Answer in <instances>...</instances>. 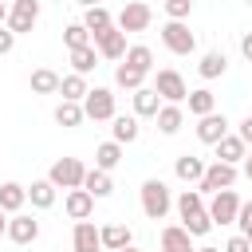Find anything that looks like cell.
<instances>
[{"label": "cell", "mask_w": 252, "mask_h": 252, "mask_svg": "<svg viewBox=\"0 0 252 252\" xmlns=\"http://www.w3.org/2000/svg\"><path fill=\"white\" fill-rule=\"evenodd\" d=\"M138 197H142V213L150 220H165V213L173 209V193H169V185L161 177H146L142 189H138Z\"/></svg>", "instance_id": "6da1fadb"}, {"label": "cell", "mask_w": 252, "mask_h": 252, "mask_svg": "<svg viewBox=\"0 0 252 252\" xmlns=\"http://www.w3.org/2000/svg\"><path fill=\"white\" fill-rule=\"evenodd\" d=\"M83 177H87V165L79 158H55L47 169V181L55 189H83Z\"/></svg>", "instance_id": "7a4b0ae2"}, {"label": "cell", "mask_w": 252, "mask_h": 252, "mask_svg": "<svg viewBox=\"0 0 252 252\" xmlns=\"http://www.w3.org/2000/svg\"><path fill=\"white\" fill-rule=\"evenodd\" d=\"M161 43H165L173 55H193V51H197V35L189 32L185 20H165V24H161Z\"/></svg>", "instance_id": "3957f363"}, {"label": "cell", "mask_w": 252, "mask_h": 252, "mask_svg": "<svg viewBox=\"0 0 252 252\" xmlns=\"http://www.w3.org/2000/svg\"><path fill=\"white\" fill-rule=\"evenodd\" d=\"M91 43H94L98 59H106V63H122L126 59V32L114 28V24L106 32H98V35H91Z\"/></svg>", "instance_id": "277c9868"}, {"label": "cell", "mask_w": 252, "mask_h": 252, "mask_svg": "<svg viewBox=\"0 0 252 252\" xmlns=\"http://www.w3.org/2000/svg\"><path fill=\"white\" fill-rule=\"evenodd\" d=\"M83 110L91 122H110L118 110H114V91L110 87H91L87 98H83Z\"/></svg>", "instance_id": "5b68a950"}, {"label": "cell", "mask_w": 252, "mask_h": 252, "mask_svg": "<svg viewBox=\"0 0 252 252\" xmlns=\"http://www.w3.org/2000/svg\"><path fill=\"white\" fill-rule=\"evenodd\" d=\"M154 91L161 94V102H177V106L189 98V87H185L181 71H173V67H161V71H158V79H154Z\"/></svg>", "instance_id": "8992f818"}, {"label": "cell", "mask_w": 252, "mask_h": 252, "mask_svg": "<svg viewBox=\"0 0 252 252\" xmlns=\"http://www.w3.org/2000/svg\"><path fill=\"white\" fill-rule=\"evenodd\" d=\"M39 24V0H16L12 8H8V32H16V35H28L32 28Z\"/></svg>", "instance_id": "52a82bcc"}, {"label": "cell", "mask_w": 252, "mask_h": 252, "mask_svg": "<svg viewBox=\"0 0 252 252\" xmlns=\"http://www.w3.org/2000/svg\"><path fill=\"white\" fill-rule=\"evenodd\" d=\"M240 197H236V189H220V193H213V201H209V217H213V224H236V213H240Z\"/></svg>", "instance_id": "ba28073f"}, {"label": "cell", "mask_w": 252, "mask_h": 252, "mask_svg": "<svg viewBox=\"0 0 252 252\" xmlns=\"http://www.w3.org/2000/svg\"><path fill=\"white\" fill-rule=\"evenodd\" d=\"M150 24H154V8L142 4V0H130L114 20V28H122V32H146Z\"/></svg>", "instance_id": "9c48e42d"}, {"label": "cell", "mask_w": 252, "mask_h": 252, "mask_svg": "<svg viewBox=\"0 0 252 252\" xmlns=\"http://www.w3.org/2000/svg\"><path fill=\"white\" fill-rule=\"evenodd\" d=\"M236 165H224V161H213V165H205V177H201V193H220V189H232L236 185Z\"/></svg>", "instance_id": "30bf717a"}, {"label": "cell", "mask_w": 252, "mask_h": 252, "mask_svg": "<svg viewBox=\"0 0 252 252\" xmlns=\"http://www.w3.org/2000/svg\"><path fill=\"white\" fill-rule=\"evenodd\" d=\"M71 252H102V232L91 220H75L71 232Z\"/></svg>", "instance_id": "8fae6325"}, {"label": "cell", "mask_w": 252, "mask_h": 252, "mask_svg": "<svg viewBox=\"0 0 252 252\" xmlns=\"http://www.w3.org/2000/svg\"><path fill=\"white\" fill-rule=\"evenodd\" d=\"M110 134H114L118 146L138 142V138H142V118H138V114H114V118H110Z\"/></svg>", "instance_id": "7c38bea8"}, {"label": "cell", "mask_w": 252, "mask_h": 252, "mask_svg": "<svg viewBox=\"0 0 252 252\" xmlns=\"http://www.w3.org/2000/svg\"><path fill=\"white\" fill-rule=\"evenodd\" d=\"M224 134H228V118H224L220 110H213V114L197 118V138H201L205 146H217V142H220Z\"/></svg>", "instance_id": "4fadbf2b"}, {"label": "cell", "mask_w": 252, "mask_h": 252, "mask_svg": "<svg viewBox=\"0 0 252 252\" xmlns=\"http://www.w3.org/2000/svg\"><path fill=\"white\" fill-rule=\"evenodd\" d=\"M39 236V220L32 217V213H16L12 220H8V240L12 244H32Z\"/></svg>", "instance_id": "5bb4252c"}, {"label": "cell", "mask_w": 252, "mask_h": 252, "mask_svg": "<svg viewBox=\"0 0 252 252\" xmlns=\"http://www.w3.org/2000/svg\"><path fill=\"white\" fill-rule=\"evenodd\" d=\"M213 150H217V161H224V165H240V161L248 158V146H244L240 134H224Z\"/></svg>", "instance_id": "9a60e30c"}, {"label": "cell", "mask_w": 252, "mask_h": 252, "mask_svg": "<svg viewBox=\"0 0 252 252\" xmlns=\"http://www.w3.org/2000/svg\"><path fill=\"white\" fill-rule=\"evenodd\" d=\"M173 177L185 181V185H201V177H205V161H201L197 154H181V158H173Z\"/></svg>", "instance_id": "2e32d148"}, {"label": "cell", "mask_w": 252, "mask_h": 252, "mask_svg": "<svg viewBox=\"0 0 252 252\" xmlns=\"http://www.w3.org/2000/svg\"><path fill=\"white\" fill-rule=\"evenodd\" d=\"M63 213H67L71 220H87V217L94 213V197H91L87 189H67V197H63Z\"/></svg>", "instance_id": "e0dca14e"}, {"label": "cell", "mask_w": 252, "mask_h": 252, "mask_svg": "<svg viewBox=\"0 0 252 252\" xmlns=\"http://www.w3.org/2000/svg\"><path fill=\"white\" fill-rule=\"evenodd\" d=\"M24 205H28V185H20V181H4V185H0V209H4L8 217H16Z\"/></svg>", "instance_id": "ac0fdd59"}, {"label": "cell", "mask_w": 252, "mask_h": 252, "mask_svg": "<svg viewBox=\"0 0 252 252\" xmlns=\"http://www.w3.org/2000/svg\"><path fill=\"white\" fill-rule=\"evenodd\" d=\"M130 102H134V114H138V118H158V110H161V94H158L154 87L134 91V94H130Z\"/></svg>", "instance_id": "d6986e66"}, {"label": "cell", "mask_w": 252, "mask_h": 252, "mask_svg": "<svg viewBox=\"0 0 252 252\" xmlns=\"http://www.w3.org/2000/svg\"><path fill=\"white\" fill-rule=\"evenodd\" d=\"M161 252H197V248H193V236L181 224H165L161 228Z\"/></svg>", "instance_id": "ffe728a7"}, {"label": "cell", "mask_w": 252, "mask_h": 252, "mask_svg": "<svg viewBox=\"0 0 252 252\" xmlns=\"http://www.w3.org/2000/svg\"><path fill=\"white\" fill-rule=\"evenodd\" d=\"M181 126H185V110H181L177 102H161V110H158V130H161L165 138H173Z\"/></svg>", "instance_id": "44dd1931"}, {"label": "cell", "mask_w": 252, "mask_h": 252, "mask_svg": "<svg viewBox=\"0 0 252 252\" xmlns=\"http://www.w3.org/2000/svg\"><path fill=\"white\" fill-rule=\"evenodd\" d=\"M83 189H87L94 201H102V197H110V193H114V181H110V173H106V169H94V165H91V169H87V177H83Z\"/></svg>", "instance_id": "7402d4cb"}, {"label": "cell", "mask_w": 252, "mask_h": 252, "mask_svg": "<svg viewBox=\"0 0 252 252\" xmlns=\"http://www.w3.org/2000/svg\"><path fill=\"white\" fill-rule=\"evenodd\" d=\"M224 71H228V55L224 51H205L201 63H197V75L201 79H220Z\"/></svg>", "instance_id": "603a6c76"}, {"label": "cell", "mask_w": 252, "mask_h": 252, "mask_svg": "<svg viewBox=\"0 0 252 252\" xmlns=\"http://www.w3.org/2000/svg\"><path fill=\"white\" fill-rule=\"evenodd\" d=\"M28 83H32V91H35V94H59V83H63V75H55L51 67H35Z\"/></svg>", "instance_id": "cb8c5ba5"}, {"label": "cell", "mask_w": 252, "mask_h": 252, "mask_svg": "<svg viewBox=\"0 0 252 252\" xmlns=\"http://www.w3.org/2000/svg\"><path fill=\"white\" fill-rule=\"evenodd\" d=\"M185 102H189V114H193V118H205V114H213V110H217V94H213L209 87L189 91V98H185Z\"/></svg>", "instance_id": "d4e9b609"}, {"label": "cell", "mask_w": 252, "mask_h": 252, "mask_svg": "<svg viewBox=\"0 0 252 252\" xmlns=\"http://www.w3.org/2000/svg\"><path fill=\"white\" fill-rule=\"evenodd\" d=\"M118 161H122V146L110 138V142H98L94 146V169H118Z\"/></svg>", "instance_id": "484cf974"}, {"label": "cell", "mask_w": 252, "mask_h": 252, "mask_svg": "<svg viewBox=\"0 0 252 252\" xmlns=\"http://www.w3.org/2000/svg\"><path fill=\"white\" fill-rule=\"evenodd\" d=\"M55 122H59V126H67V130L83 126V122H87V110H83V102H67V98H63V102L55 106Z\"/></svg>", "instance_id": "4316f807"}, {"label": "cell", "mask_w": 252, "mask_h": 252, "mask_svg": "<svg viewBox=\"0 0 252 252\" xmlns=\"http://www.w3.org/2000/svg\"><path fill=\"white\" fill-rule=\"evenodd\" d=\"M28 201H32V209H51V205H55V185H51L47 177L32 181V185H28Z\"/></svg>", "instance_id": "83f0119b"}, {"label": "cell", "mask_w": 252, "mask_h": 252, "mask_svg": "<svg viewBox=\"0 0 252 252\" xmlns=\"http://www.w3.org/2000/svg\"><path fill=\"white\" fill-rule=\"evenodd\" d=\"M114 83H118L122 91H130V94H134V91H142V87H146V75H142L138 67H130V63H118V67H114Z\"/></svg>", "instance_id": "f1b7e54d"}, {"label": "cell", "mask_w": 252, "mask_h": 252, "mask_svg": "<svg viewBox=\"0 0 252 252\" xmlns=\"http://www.w3.org/2000/svg\"><path fill=\"white\" fill-rule=\"evenodd\" d=\"M87 91H91V87H87V75H75V71L63 75V83H59V94H63L67 102H83Z\"/></svg>", "instance_id": "f546056e"}, {"label": "cell", "mask_w": 252, "mask_h": 252, "mask_svg": "<svg viewBox=\"0 0 252 252\" xmlns=\"http://www.w3.org/2000/svg\"><path fill=\"white\" fill-rule=\"evenodd\" d=\"M122 63H130V67H138L142 75H150V71H154V51H150L146 43H130V47H126V59H122Z\"/></svg>", "instance_id": "4dcf8cb0"}, {"label": "cell", "mask_w": 252, "mask_h": 252, "mask_svg": "<svg viewBox=\"0 0 252 252\" xmlns=\"http://www.w3.org/2000/svg\"><path fill=\"white\" fill-rule=\"evenodd\" d=\"M173 205H177V217L185 220V217H193V213L205 209V193H201V189H181V197H177Z\"/></svg>", "instance_id": "1f68e13d"}, {"label": "cell", "mask_w": 252, "mask_h": 252, "mask_svg": "<svg viewBox=\"0 0 252 252\" xmlns=\"http://www.w3.org/2000/svg\"><path fill=\"white\" fill-rule=\"evenodd\" d=\"M98 232H102V248H110V252H118V248L130 244V228L118 224V220H114V224H102Z\"/></svg>", "instance_id": "d6a6232c"}, {"label": "cell", "mask_w": 252, "mask_h": 252, "mask_svg": "<svg viewBox=\"0 0 252 252\" xmlns=\"http://www.w3.org/2000/svg\"><path fill=\"white\" fill-rule=\"evenodd\" d=\"M94 67H98V51H94V43L71 51V71H75V75H91Z\"/></svg>", "instance_id": "836d02e7"}, {"label": "cell", "mask_w": 252, "mask_h": 252, "mask_svg": "<svg viewBox=\"0 0 252 252\" xmlns=\"http://www.w3.org/2000/svg\"><path fill=\"white\" fill-rule=\"evenodd\" d=\"M110 24H114V20H110V12H106L102 4H98V8H87V12H83V28H87L91 35H98V32H106Z\"/></svg>", "instance_id": "e575fe53"}, {"label": "cell", "mask_w": 252, "mask_h": 252, "mask_svg": "<svg viewBox=\"0 0 252 252\" xmlns=\"http://www.w3.org/2000/svg\"><path fill=\"white\" fill-rule=\"evenodd\" d=\"M181 228H185L193 240H197V236H209V232H213V217H209V209H201V213L185 217V220H181Z\"/></svg>", "instance_id": "d590c367"}, {"label": "cell", "mask_w": 252, "mask_h": 252, "mask_svg": "<svg viewBox=\"0 0 252 252\" xmlns=\"http://www.w3.org/2000/svg\"><path fill=\"white\" fill-rule=\"evenodd\" d=\"M63 43H67V51L91 47V32L83 28V20H79V24H67V28H63Z\"/></svg>", "instance_id": "8d00e7d4"}, {"label": "cell", "mask_w": 252, "mask_h": 252, "mask_svg": "<svg viewBox=\"0 0 252 252\" xmlns=\"http://www.w3.org/2000/svg\"><path fill=\"white\" fill-rule=\"evenodd\" d=\"M161 8H165V16H169V20H189L193 0H161Z\"/></svg>", "instance_id": "74e56055"}, {"label": "cell", "mask_w": 252, "mask_h": 252, "mask_svg": "<svg viewBox=\"0 0 252 252\" xmlns=\"http://www.w3.org/2000/svg\"><path fill=\"white\" fill-rule=\"evenodd\" d=\"M236 224H240V232H244V236L252 232V201H244V205H240V213H236Z\"/></svg>", "instance_id": "f35d334b"}, {"label": "cell", "mask_w": 252, "mask_h": 252, "mask_svg": "<svg viewBox=\"0 0 252 252\" xmlns=\"http://www.w3.org/2000/svg\"><path fill=\"white\" fill-rule=\"evenodd\" d=\"M224 252H252V240H248L244 232H236V236L224 244Z\"/></svg>", "instance_id": "ab89813d"}, {"label": "cell", "mask_w": 252, "mask_h": 252, "mask_svg": "<svg viewBox=\"0 0 252 252\" xmlns=\"http://www.w3.org/2000/svg\"><path fill=\"white\" fill-rule=\"evenodd\" d=\"M16 47V32H8V28H0V55H8Z\"/></svg>", "instance_id": "60d3db41"}, {"label": "cell", "mask_w": 252, "mask_h": 252, "mask_svg": "<svg viewBox=\"0 0 252 252\" xmlns=\"http://www.w3.org/2000/svg\"><path fill=\"white\" fill-rule=\"evenodd\" d=\"M240 138H244V146H252V114L248 118H240V130H236Z\"/></svg>", "instance_id": "b9f144b4"}, {"label": "cell", "mask_w": 252, "mask_h": 252, "mask_svg": "<svg viewBox=\"0 0 252 252\" xmlns=\"http://www.w3.org/2000/svg\"><path fill=\"white\" fill-rule=\"evenodd\" d=\"M240 55L252 63V32H244V35H240Z\"/></svg>", "instance_id": "7bdbcfd3"}, {"label": "cell", "mask_w": 252, "mask_h": 252, "mask_svg": "<svg viewBox=\"0 0 252 252\" xmlns=\"http://www.w3.org/2000/svg\"><path fill=\"white\" fill-rule=\"evenodd\" d=\"M8 220H12V217H8L4 209H0V236H8Z\"/></svg>", "instance_id": "ee69618b"}, {"label": "cell", "mask_w": 252, "mask_h": 252, "mask_svg": "<svg viewBox=\"0 0 252 252\" xmlns=\"http://www.w3.org/2000/svg\"><path fill=\"white\" fill-rule=\"evenodd\" d=\"M244 177L252 181V146H248V158H244Z\"/></svg>", "instance_id": "f6af8a7d"}, {"label": "cell", "mask_w": 252, "mask_h": 252, "mask_svg": "<svg viewBox=\"0 0 252 252\" xmlns=\"http://www.w3.org/2000/svg\"><path fill=\"white\" fill-rule=\"evenodd\" d=\"M75 4H79V8H83V12H87V8H98V4H102V0H75Z\"/></svg>", "instance_id": "bcb514c9"}, {"label": "cell", "mask_w": 252, "mask_h": 252, "mask_svg": "<svg viewBox=\"0 0 252 252\" xmlns=\"http://www.w3.org/2000/svg\"><path fill=\"white\" fill-rule=\"evenodd\" d=\"M4 24H8V4L0 0V28H4Z\"/></svg>", "instance_id": "7dc6e473"}, {"label": "cell", "mask_w": 252, "mask_h": 252, "mask_svg": "<svg viewBox=\"0 0 252 252\" xmlns=\"http://www.w3.org/2000/svg\"><path fill=\"white\" fill-rule=\"evenodd\" d=\"M197 252H220V248H213V244H201V248H197Z\"/></svg>", "instance_id": "c3c4849f"}, {"label": "cell", "mask_w": 252, "mask_h": 252, "mask_svg": "<svg viewBox=\"0 0 252 252\" xmlns=\"http://www.w3.org/2000/svg\"><path fill=\"white\" fill-rule=\"evenodd\" d=\"M118 252H142V248H134V244H126V248H118Z\"/></svg>", "instance_id": "681fc988"}, {"label": "cell", "mask_w": 252, "mask_h": 252, "mask_svg": "<svg viewBox=\"0 0 252 252\" xmlns=\"http://www.w3.org/2000/svg\"><path fill=\"white\" fill-rule=\"evenodd\" d=\"M248 240H252V232H248Z\"/></svg>", "instance_id": "f907efd6"}, {"label": "cell", "mask_w": 252, "mask_h": 252, "mask_svg": "<svg viewBox=\"0 0 252 252\" xmlns=\"http://www.w3.org/2000/svg\"><path fill=\"white\" fill-rule=\"evenodd\" d=\"M244 4H252V0H244Z\"/></svg>", "instance_id": "816d5d0a"}]
</instances>
